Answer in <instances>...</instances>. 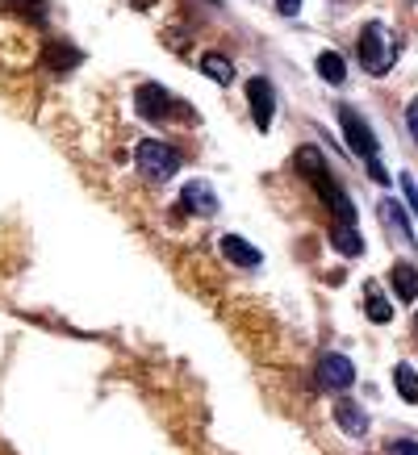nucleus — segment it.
Segmentation results:
<instances>
[{
    "mask_svg": "<svg viewBox=\"0 0 418 455\" xmlns=\"http://www.w3.org/2000/svg\"><path fill=\"white\" fill-rule=\"evenodd\" d=\"M297 172L318 188V196L331 205V213H334V221H343V226H356V205L348 201V193L334 184V176L326 172V159H322V151L318 147H301L297 151Z\"/></svg>",
    "mask_w": 418,
    "mask_h": 455,
    "instance_id": "nucleus-1",
    "label": "nucleus"
},
{
    "mask_svg": "<svg viewBox=\"0 0 418 455\" xmlns=\"http://www.w3.org/2000/svg\"><path fill=\"white\" fill-rule=\"evenodd\" d=\"M134 164H139V172L147 180L164 184V180H172L176 172H181V151H176V147H167V142H159V139H147V142H139Z\"/></svg>",
    "mask_w": 418,
    "mask_h": 455,
    "instance_id": "nucleus-2",
    "label": "nucleus"
},
{
    "mask_svg": "<svg viewBox=\"0 0 418 455\" xmlns=\"http://www.w3.org/2000/svg\"><path fill=\"white\" fill-rule=\"evenodd\" d=\"M360 68L368 76H385L393 68V42H390V29L381 21H368L360 29Z\"/></svg>",
    "mask_w": 418,
    "mask_h": 455,
    "instance_id": "nucleus-3",
    "label": "nucleus"
},
{
    "mask_svg": "<svg viewBox=\"0 0 418 455\" xmlns=\"http://www.w3.org/2000/svg\"><path fill=\"white\" fill-rule=\"evenodd\" d=\"M339 125H343V139H348L351 151L364 155V164H381V159H376V134L368 130V122H364L351 105H343V109H339Z\"/></svg>",
    "mask_w": 418,
    "mask_h": 455,
    "instance_id": "nucleus-4",
    "label": "nucleus"
},
{
    "mask_svg": "<svg viewBox=\"0 0 418 455\" xmlns=\"http://www.w3.org/2000/svg\"><path fill=\"white\" fill-rule=\"evenodd\" d=\"M247 100H251V117H255V125L268 130V125H272V113H277V88H272V80H264V76L247 80Z\"/></svg>",
    "mask_w": 418,
    "mask_h": 455,
    "instance_id": "nucleus-5",
    "label": "nucleus"
},
{
    "mask_svg": "<svg viewBox=\"0 0 418 455\" xmlns=\"http://www.w3.org/2000/svg\"><path fill=\"white\" fill-rule=\"evenodd\" d=\"M172 105H176V100H172V92H167V88H159V84H142L139 97H134V109H139L147 122L167 117V113H172Z\"/></svg>",
    "mask_w": 418,
    "mask_h": 455,
    "instance_id": "nucleus-6",
    "label": "nucleus"
},
{
    "mask_svg": "<svg viewBox=\"0 0 418 455\" xmlns=\"http://www.w3.org/2000/svg\"><path fill=\"white\" fill-rule=\"evenodd\" d=\"M351 380H356V368H351L348 355H322L318 359V385L322 388H351Z\"/></svg>",
    "mask_w": 418,
    "mask_h": 455,
    "instance_id": "nucleus-7",
    "label": "nucleus"
},
{
    "mask_svg": "<svg viewBox=\"0 0 418 455\" xmlns=\"http://www.w3.org/2000/svg\"><path fill=\"white\" fill-rule=\"evenodd\" d=\"M184 209L189 213H201V218H209V213H218V196H213V188H209L205 180H193V184H184Z\"/></svg>",
    "mask_w": 418,
    "mask_h": 455,
    "instance_id": "nucleus-8",
    "label": "nucleus"
},
{
    "mask_svg": "<svg viewBox=\"0 0 418 455\" xmlns=\"http://www.w3.org/2000/svg\"><path fill=\"white\" fill-rule=\"evenodd\" d=\"M222 255L235 263V267H260V263H264V255L251 247L247 238H238V235H226L222 238Z\"/></svg>",
    "mask_w": 418,
    "mask_h": 455,
    "instance_id": "nucleus-9",
    "label": "nucleus"
},
{
    "mask_svg": "<svg viewBox=\"0 0 418 455\" xmlns=\"http://www.w3.org/2000/svg\"><path fill=\"white\" fill-rule=\"evenodd\" d=\"M334 422H339L343 435H356V439L368 430V414H364L356 401H339V405H334Z\"/></svg>",
    "mask_w": 418,
    "mask_h": 455,
    "instance_id": "nucleus-10",
    "label": "nucleus"
},
{
    "mask_svg": "<svg viewBox=\"0 0 418 455\" xmlns=\"http://www.w3.org/2000/svg\"><path fill=\"white\" fill-rule=\"evenodd\" d=\"M393 292H398V301H418V267H410V263H393Z\"/></svg>",
    "mask_w": 418,
    "mask_h": 455,
    "instance_id": "nucleus-11",
    "label": "nucleus"
},
{
    "mask_svg": "<svg viewBox=\"0 0 418 455\" xmlns=\"http://www.w3.org/2000/svg\"><path fill=\"white\" fill-rule=\"evenodd\" d=\"M331 247L339 251V255H348V259H356V255H364V238L356 226H343V221H334L331 230Z\"/></svg>",
    "mask_w": 418,
    "mask_h": 455,
    "instance_id": "nucleus-12",
    "label": "nucleus"
},
{
    "mask_svg": "<svg viewBox=\"0 0 418 455\" xmlns=\"http://www.w3.org/2000/svg\"><path fill=\"white\" fill-rule=\"evenodd\" d=\"M201 71H205V76H209L213 84H222V88H226L230 80H235V68H230V59L218 55V51H209V55H201Z\"/></svg>",
    "mask_w": 418,
    "mask_h": 455,
    "instance_id": "nucleus-13",
    "label": "nucleus"
},
{
    "mask_svg": "<svg viewBox=\"0 0 418 455\" xmlns=\"http://www.w3.org/2000/svg\"><path fill=\"white\" fill-rule=\"evenodd\" d=\"M393 385H398V397L402 401H410V405L418 401V372L410 363H398V368H393Z\"/></svg>",
    "mask_w": 418,
    "mask_h": 455,
    "instance_id": "nucleus-14",
    "label": "nucleus"
},
{
    "mask_svg": "<svg viewBox=\"0 0 418 455\" xmlns=\"http://www.w3.org/2000/svg\"><path fill=\"white\" fill-rule=\"evenodd\" d=\"M318 76L326 84H343V80H348V63L334 55V51H322V55H318Z\"/></svg>",
    "mask_w": 418,
    "mask_h": 455,
    "instance_id": "nucleus-15",
    "label": "nucleus"
},
{
    "mask_svg": "<svg viewBox=\"0 0 418 455\" xmlns=\"http://www.w3.org/2000/svg\"><path fill=\"white\" fill-rule=\"evenodd\" d=\"M364 314H368V322H376V326H385L393 317V305L381 297L376 289H368V305H364Z\"/></svg>",
    "mask_w": 418,
    "mask_h": 455,
    "instance_id": "nucleus-16",
    "label": "nucleus"
},
{
    "mask_svg": "<svg viewBox=\"0 0 418 455\" xmlns=\"http://www.w3.org/2000/svg\"><path fill=\"white\" fill-rule=\"evenodd\" d=\"M46 59H51V68H71V63H80V51H71V46H51Z\"/></svg>",
    "mask_w": 418,
    "mask_h": 455,
    "instance_id": "nucleus-17",
    "label": "nucleus"
},
{
    "mask_svg": "<svg viewBox=\"0 0 418 455\" xmlns=\"http://www.w3.org/2000/svg\"><path fill=\"white\" fill-rule=\"evenodd\" d=\"M381 218H385V221H393V226H398V230H402V235L410 238V230H406V218H402V209L393 205V201H381Z\"/></svg>",
    "mask_w": 418,
    "mask_h": 455,
    "instance_id": "nucleus-18",
    "label": "nucleus"
},
{
    "mask_svg": "<svg viewBox=\"0 0 418 455\" xmlns=\"http://www.w3.org/2000/svg\"><path fill=\"white\" fill-rule=\"evenodd\" d=\"M402 193H406V201H410V209L418 213V184H414V176H402Z\"/></svg>",
    "mask_w": 418,
    "mask_h": 455,
    "instance_id": "nucleus-19",
    "label": "nucleus"
},
{
    "mask_svg": "<svg viewBox=\"0 0 418 455\" xmlns=\"http://www.w3.org/2000/svg\"><path fill=\"white\" fill-rule=\"evenodd\" d=\"M406 125H410V139L418 142V97L410 100V109H406Z\"/></svg>",
    "mask_w": 418,
    "mask_h": 455,
    "instance_id": "nucleus-20",
    "label": "nucleus"
},
{
    "mask_svg": "<svg viewBox=\"0 0 418 455\" xmlns=\"http://www.w3.org/2000/svg\"><path fill=\"white\" fill-rule=\"evenodd\" d=\"M390 455H418V443L398 439V443H390Z\"/></svg>",
    "mask_w": 418,
    "mask_h": 455,
    "instance_id": "nucleus-21",
    "label": "nucleus"
},
{
    "mask_svg": "<svg viewBox=\"0 0 418 455\" xmlns=\"http://www.w3.org/2000/svg\"><path fill=\"white\" fill-rule=\"evenodd\" d=\"M277 13L280 17H297L301 13V0H277Z\"/></svg>",
    "mask_w": 418,
    "mask_h": 455,
    "instance_id": "nucleus-22",
    "label": "nucleus"
},
{
    "mask_svg": "<svg viewBox=\"0 0 418 455\" xmlns=\"http://www.w3.org/2000/svg\"><path fill=\"white\" fill-rule=\"evenodd\" d=\"M414 331H418V317H414Z\"/></svg>",
    "mask_w": 418,
    "mask_h": 455,
    "instance_id": "nucleus-23",
    "label": "nucleus"
}]
</instances>
